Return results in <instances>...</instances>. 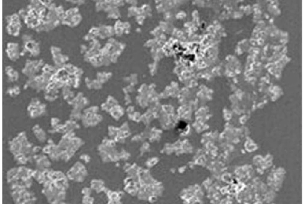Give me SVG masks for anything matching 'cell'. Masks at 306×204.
<instances>
[{
	"mask_svg": "<svg viewBox=\"0 0 306 204\" xmlns=\"http://www.w3.org/2000/svg\"><path fill=\"white\" fill-rule=\"evenodd\" d=\"M27 14L25 17V23L29 27L33 28L44 24L43 19L45 12V9L43 7H31L27 9Z\"/></svg>",
	"mask_w": 306,
	"mask_h": 204,
	"instance_id": "6da1fadb",
	"label": "cell"
},
{
	"mask_svg": "<svg viewBox=\"0 0 306 204\" xmlns=\"http://www.w3.org/2000/svg\"><path fill=\"white\" fill-rule=\"evenodd\" d=\"M285 173L286 171L282 167L272 170L267 177L268 185L274 190L279 191L282 186Z\"/></svg>",
	"mask_w": 306,
	"mask_h": 204,
	"instance_id": "7a4b0ae2",
	"label": "cell"
},
{
	"mask_svg": "<svg viewBox=\"0 0 306 204\" xmlns=\"http://www.w3.org/2000/svg\"><path fill=\"white\" fill-rule=\"evenodd\" d=\"M43 64V62L41 60H27L22 70V73L29 77L36 75Z\"/></svg>",
	"mask_w": 306,
	"mask_h": 204,
	"instance_id": "3957f363",
	"label": "cell"
},
{
	"mask_svg": "<svg viewBox=\"0 0 306 204\" xmlns=\"http://www.w3.org/2000/svg\"><path fill=\"white\" fill-rule=\"evenodd\" d=\"M6 19L8 22L7 27L8 33L14 36L18 35L21 27L18 16L14 14L7 16Z\"/></svg>",
	"mask_w": 306,
	"mask_h": 204,
	"instance_id": "277c9868",
	"label": "cell"
},
{
	"mask_svg": "<svg viewBox=\"0 0 306 204\" xmlns=\"http://www.w3.org/2000/svg\"><path fill=\"white\" fill-rule=\"evenodd\" d=\"M50 81L49 78L42 74L40 75H35L29 77V79L27 81L25 86L33 87H46Z\"/></svg>",
	"mask_w": 306,
	"mask_h": 204,
	"instance_id": "5b68a950",
	"label": "cell"
},
{
	"mask_svg": "<svg viewBox=\"0 0 306 204\" xmlns=\"http://www.w3.org/2000/svg\"><path fill=\"white\" fill-rule=\"evenodd\" d=\"M253 163L257 171L260 174H262L265 170L272 165V159L270 157L263 159L260 156H257L254 158Z\"/></svg>",
	"mask_w": 306,
	"mask_h": 204,
	"instance_id": "8992f818",
	"label": "cell"
},
{
	"mask_svg": "<svg viewBox=\"0 0 306 204\" xmlns=\"http://www.w3.org/2000/svg\"><path fill=\"white\" fill-rule=\"evenodd\" d=\"M24 51L31 56H36L39 54L40 49L38 44L31 39L27 40L24 43Z\"/></svg>",
	"mask_w": 306,
	"mask_h": 204,
	"instance_id": "52a82bcc",
	"label": "cell"
},
{
	"mask_svg": "<svg viewBox=\"0 0 306 204\" xmlns=\"http://www.w3.org/2000/svg\"><path fill=\"white\" fill-rule=\"evenodd\" d=\"M6 51L8 57L12 61H15L19 57L18 45L17 43L8 44Z\"/></svg>",
	"mask_w": 306,
	"mask_h": 204,
	"instance_id": "ba28073f",
	"label": "cell"
},
{
	"mask_svg": "<svg viewBox=\"0 0 306 204\" xmlns=\"http://www.w3.org/2000/svg\"><path fill=\"white\" fill-rule=\"evenodd\" d=\"M5 73L8 80L12 82L16 81L19 78L18 72L10 66H7L5 68Z\"/></svg>",
	"mask_w": 306,
	"mask_h": 204,
	"instance_id": "9c48e42d",
	"label": "cell"
},
{
	"mask_svg": "<svg viewBox=\"0 0 306 204\" xmlns=\"http://www.w3.org/2000/svg\"><path fill=\"white\" fill-rule=\"evenodd\" d=\"M42 74L50 79L51 77L56 72V69L51 66L48 64L45 65L42 68Z\"/></svg>",
	"mask_w": 306,
	"mask_h": 204,
	"instance_id": "30bf717a",
	"label": "cell"
},
{
	"mask_svg": "<svg viewBox=\"0 0 306 204\" xmlns=\"http://www.w3.org/2000/svg\"><path fill=\"white\" fill-rule=\"evenodd\" d=\"M187 128V124L184 121H181L177 124L176 129L179 132H183L186 131Z\"/></svg>",
	"mask_w": 306,
	"mask_h": 204,
	"instance_id": "8fae6325",
	"label": "cell"
}]
</instances>
